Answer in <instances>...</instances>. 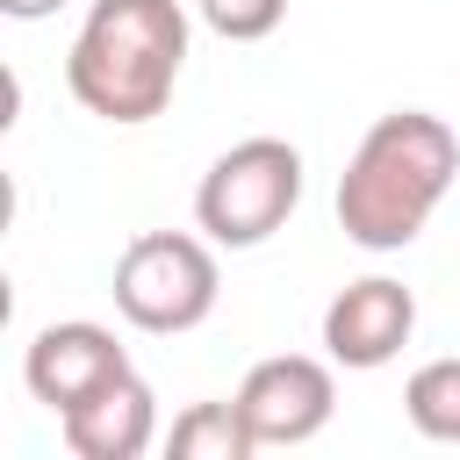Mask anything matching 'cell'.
I'll return each mask as SVG.
<instances>
[{"label": "cell", "instance_id": "1", "mask_svg": "<svg viewBox=\"0 0 460 460\" xmlns=\"http://www.w3.org/2000/svg\"><path fill=\"white\" fill-rule=\"evenodd\" d=\"M453 172H460V137L438 115H417V108L381 115L367 129V144L352 151L345 180H338V223H345V237L367 244V252L410 244Z\"/></svg>", "mask_w": 460, "mask_h": 460}, {"label": "cell", "instance_id": "2", "mask_svg": "<svg viewBox=\"0 0 460 460\" xmlns=\"http://www.w3.org/2000/svg\"><path fill=\"white\" fill-rule=\"evenodd\" d=\"M187 58V14L172 0H93L72 43V93L108 122H151Z\"/></svg>", "mask_w": 460, "mask_h": 460}, {"label": "cell", "instance_id": "3", "mask_svg": "<svg viewBox=\"0 0 460 460\" xmlns=\"http://www.w3.org/2000/svg\"><path fill=\"white\" fill-rule=\"evenodd\" d=\"M295 194H302V158H295V144L252 137V144H237V151H223V158L208 165V180H201V194H194V216H201V230H208L216 244H259V237H273V230L288 223Z\"/></svg>", "mask_w": 460, "mask_h": 460}, {"label": "cell", "instance_id": "4", "mask_svg": "<svg viewBox=\"0 0 460 460\" xmlns=\"http://www.w3.org/2000/svg\"><path fill=\"white\" fill-rule=\"evenodd\" d=\"M115 309L137 331H194L216 309V259L194 237L151 230L115 259Z\"/></svg>", "mask_w": 460, "mask_h": 460}, {"label": "cell", "instance_id": "5", "mask_svg": "<svg viewBox=\"0 0 460 460\" xmlns=\"http://www.w3.org/2000/svg\"><path fill=\"white\" fill-rule=\"evenodd\" d=\"M237 417L259 446H302L309 431H323L331 417V374L302 352L288 359H259L237 388Z\"/></svg>", "mask_w": 460, "mask_h": 460}, {"label": "cell", "instance_id": "6", "mask_svg": "<svg viewBox=\"0 0 460 460\" xmlns=\"http://www.w3.org/2000/svg\"><path fill=\"white\" fill-rule=\"evenodd\" d=\"M410 323H417L410 288L374 273V280H352V288L323 309V345H331V359H345V367H381V359H395V352L410 345Z\"/></svg>", "mask_w": 460, "mask_h": 460}, {"label": "cell", "instance_id": "7", "mask_svg": "<svg viewBox=\"0 0 460 460\" xmlns=\"http://www.w3.org/2000/svg\"><path fill=\"white\" fill-rule=\"evenodd\" d=\"M115 374H129V359H122V345H115L101 323H50V331H36V345H29V388H36V402H50L58 417H65L72 402H86L93 388H108Z\"/></svg>", "mask_w": 460, "mask_h": 460}, {"label": "cell", "instance_id": "8", "mask_svg": "<svg viewBox=\"0 0 460 460\" xmlns=\"http://www.w3.org/2000/svg\"><path fill=\"white\" fill-rule=\"evenodd\" d=\"M65 446L79 460H137L151 446V388L137 374H115L86 402L65 410Z\"/></svg>", "mask_w": 460, "mask_h": 460}, {"label": "cell", "instance_id": "9", "mask_svg": "<svg viewBox=\"0 0 460 460\" xmlns=\"http://www.w3.org/2000/svg\"><path fill=\"white\" fill-rule=\"evenodd\" d=\"M259 438L244 431L237 402H194L180 424H172V453L180 460H244Z\"/></svg>", "mask_w": 460, "mask_h": 460}, {"label": "cell", "instance_id": "10", "mask_svg": "<svg viewBox=\"0 0 460 460\" xmlns=\"http://www.w3.org/2000/svg\"><path fill=\"white\" fill-rule=\"evenodd\" d=\"M402 402H410V424H417L424 438L460 446V359H431V367H417Z\"/></svg>", "mask_w": 460, "mask_h": 460}, {"label": "cell", "instance_id": "11", "mask_svg": "<svg viewBox=\"0 0 460 460\" xmlns=\"http://www.w3.org/2000/svg\"><path fill=\"white\" fill-rule=\"evenodd\" d=\"M280 7L288 0H201V22L216 36H230V43H252V36H266L280 22Z\"/></svg>", "mask_w": 460, "mask_h": 460}, {"label": "cell", "instance_id": "12", "mask_svg": "<svg viewBox=\"0 0 460 460\" xmlns=\"http://www.w3.org/2000/svg\"><path fill=\"white\" fill-rule=\"evenodd\" d=\"M0 7H7V14H22V22H29V14H50V7H58V0H0Z\"/></svg>", "mask_w": 460, "mask_h": 460}]
</instances>
